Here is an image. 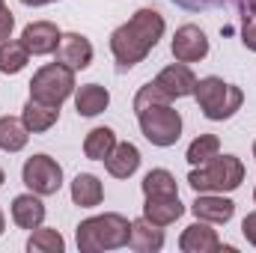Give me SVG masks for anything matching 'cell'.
<instances>
[{
	"instance_id": "obj_12",
	"label": "cell",
	"mask_w": 256,
	"mask_h": 253,
	"mask_svg": "<svg viewBox=\"0 0 256 253\" xmlns=\"http://www.w3.org/2000/svg\"><path fill=\"white\" fill-rule=\"evenodd\" d=\"M185 214V206L179 200V194H161V196H146L143 202V218L158 224V226H170Z\"/></svg>"
},
{
	"instance_id": "obj_13",
	"label": "cell",
	"mask_w": 256,
	"mask_h": 253,
	"mask_svg": "<svg viewBox=\"0 0 256 253\" xmlns=\"http://www.w3.org/2000/svg\"><path fill=\"white\" fill-rule=\"evenodd\" d=\"M220 248H224V244H220V238H218V232L212 230L208 220L191 224V226L182 232V238H179V250L182 253H218ZM224 250H226V248H224Z\"/></svg>"
},
{
	"instance_id": "obj_33",
	"label": "cell",
	"mask_w": 256,
	"mask_h": 253,
	"mask_svg": "<svg viewBox=\"0 0 256 253\" xmlns=\"http://www.w3.org/2000/svg\"><path fill=\"white\" fill-rule=\"evenodd\" d=\"M24 6H45V3H54V0H21Z\"/></svg>"
},
{
	"instance_id": "obj_29",
	"label": "cell",
	"mask_w": 256,
	"mask_h": 253,
	"mask_svg": "<svg viewBox=\"0 0 256 253\" xmlns=\"http://www.w3.org/2000/svg\"><path fill=\"white\" fill-rule=\"evenodd\" d=\"M12 27H15V15L9 12L6 3H0V42H6L12 36Z\"/></svg>"
},
{
	"instance_id": "obj_4",
	"label": "cell",
	"mask_w": 256,
	"mask_h": 253,
	"mask_svg": "<svg viewBox=\"0 0 256 253\" xmlns=\"http://www.w3.org/2000/svg\"><path fill=\"white\" fill-rule=\"evenodd\" d=\"M244 182V164L236 155H214L212 161L194 167L188 185L196 194H226Z\"/></svg>"
},
{
	"instance_id": "obj_27",
	"label": "cell",
	"mask_w": 256,
	"mask_h": 253,
	"mask_svg": "<svg viewBox=\"0 0 256 253\" xmlns=\"http://www.w3.org/2000/svg\"><path fill=\"white\" fill-rule=\"evenodd\" d=\"M152 104H170V98L155 86V80L143 84V86L137 90V96H134V110H137V114H140L143 108H152Z\"/></svg>"
},
{
	"instance_id": "obj_11",
	"label": "cell",
	"mask_w": 256,
	"mask_h": 253,
	"mask_svg": "<svg viewBox=\"0 0 256 253\" xmlns=\"http://www.w3.org/2000/svg\"><path fill=\"white\" fill-rule=\"evenodd\" d=\"M54 54H57V63H63L72 72H80V68H86L92 63V45L80 33H63Z\"/></svg>"
},
{
	"instance_id": "obj_26",
	"label": "cell",
	"mask_w": 256,
	"mask_h": 253,
	"mask_svg": "<svg viewBox=\"0 0 256 253\" xmlns=\"http://www.w3.org/2000/svg\"><path fill=\"white\" fill-rule=\"evenodd\" d=\"M218 152H220V140H218L214 134H200L191 146H188V155H185V158L191 161L194 167H200V164L212 161Z\"/></svg>"
},
{
	"instance_id": "obj_31",
	"label": "cell",
	"mask_w": 256,
	"mask_h": 253,
	"mask_svg": "<svg viewBox=\"0 0 256 253\" xmlns=\"http://www.w3.org/2000/svg\"><path fill=\"white\" fill-rule=\"evenodd\" d=\"M242 232H244V238L256 248V212H250V214L242 220Z\"/></svg>"
},
{
	"instance_id": "obj_34",
	"label": "cell",
	"mask_w": 256,
	"mask_h": 253,
	"mask_svg": "<svg viewBox=\"0 0 256 253\" xmlns=\"http://www.w3.org/2000/svg\"><path fill=\"white\" fill-rule=\"evenodd\" d=\"M3 230H6V218H3V212H0V236H3Z\"/></svg>"
},
{
	"instance_id": "obj_16",
	"label": "cell",
	"mask_w": 256,
	"mask_h": 253,
	"mask_svg": "<svg viewBox=\"0 0 256 253\" xmlns=\"http://www.w3.org/2000/svg\"><path fill=\"white\" fill-rule=\"evenodd\" d=\"M12 220H15V226H21V230H36V226H42V220H45V206H42V200H39V194H21V196H15L12 200Z\"/></svg>"
},
{
	"instance_id": "obj_10",
	"label": "cell",
	"mask_w": 256,
	"mask_h": 253,
	"mask_svg": "<svg viewBox=\"0 0 256 253\" xmlns=\"http://www.w3.org/2000/svg\"><path fill=\"white\" fill-rule=\"evenodd\" d=\"M60 36H63V33L57 30V24H51V21H33V24L24 27L21 42H24V48H27L33 57H45V54H54V51H57Z\"/></svg>"
},
{
	"instance_id": "obj_15",
	"label": "cell",
	"mask_w": 256,
	"mask_h": 253,
	"mask_svg": "<svg viewBox=\"0 0 256 253\" xmlns=\"http://www.w3.org/2000/svg\"><path fill=\"white\" fill-rule=\"evenodd\" d=\"M128 248L137 253H158L164 248V230L146 218L131 220V232H128Z\"/></svg>"
},
{
	"instance_id": "obj_22",
	"label": "cell",
	"mask_w": 256,
	"mask_h": 253,
	"mask_svg": "<svg viewBox=\"0 0 256 253\" xmlns=\"http://www.w3.org/2000/svg\"><path fill=\"white\" fill-rule=\"evenodd\" d=\"M114 146H116V134H114V128H92L86 137H84V155L90 158V161H104L110 152H114Z\"/></svg>"
},
{
	"instance_id": "obj_21",
	"label": "cell",
	"mask_w": 256,
	"mask_h": 253,
	"mask_svg": "<svg viewBox=\"0 0 256 253\" xmlns=\"http://www.w3.org/2000/svg\"><path fill=\"white\" fill-rule=\"evenodd\" d=\"M30 140V128L18 116H0V149L3 152H21Z\"/></svg>"
},
{
	"instance_id": "obj_3",
	"label": "cell",
	"mask_w": 256,
	"mask_h": 253,
	"mask_svg": "<svg viewBox=\"0 0 256 253\" xmlns=\"http://www.w3.org/2000/svg\"><path fill=\"white\" fill-rule=\"evenodd\" d=\"M194 98H196L202 116L212 120V122L230 120L244 104V92L238 86H232V84H224V78H218V74L200 78L196 86H194Z\"/></svg>"
},
{
	"instance_id": "obj_18",
	"label": "cell",
	"mask_w": 256,
	"mask_h": 253,
	"mask_svg": "<svg viewBox=\"0 0 256 253\" xmlns=\"http://www.w3.org/2000/svg\"><path fill=\"white\" fill-rule=\"evenodd\" d=\"M21 120H24V126L30 128L33 134H42V131H48V128L57 126L60 108H57V104H45V102H39V98H27Z\"/></svg>"
},
{
	"instance_id": "obj_28",
	"label": "cell",
	"mask_w": 256,
	"mask_h": 253,
	"mask_svg": "<svg viewBox=\"0 0 256 253\" xmlns=\"http://www.w3.org/2000/svg\"><path fill=\"white\" fill-rule=\"evenodd\" d=\"M176 6L188 9V12H202V9H214V6H230V3H242V0H173Z\"/></svg>"
},
{
	"instance_id": "obj_38",
	"label": "cell",
	"mask_w": 256,
	"mask_h": 253,
	"mask_svg": "<svg viewBox=\"0 0 256 253\" xmlns=\"http://www.w3.org/2000/svg\"><path fill=\"white\" fill-rule=\"evenodd\" d=\"M0 3H3V0H0Z\"/></svg>"
},
{
	"instance_id": "obj_9",
	"label": "cell",
	"mask_w": 256,
	"mask_h": 253,
	"mask_svg": "<svg viewBox=\"0 0 256 253\" xmlns=\"http://www.w3.org/2000/svg\"><path fill=\"white\" fill-rule=\"evenodd\" d=\"M155 86L173 102V98H185V96H194V86H196V78H194V72L188 68V63H176L167 66V68H161L158 72V78H155Z\"/></svg>"
},
{
	"instance_id": "obj_35",
	"label": "cell",
	"mask_w": 256,
	"mask_h": 253,
	"mask_svg": "<svg viewBox=\"0 0 256 253\" xmlns=\"http://www.w3.org/2000/svg\"><path fill=\"white\" fill-rule=\"evenodd\" d=\"M3 182H6V173H3V170H0V188H3Z\"/></svg>"
},
{
	"instance_id": "obj_30",
	"label": "cell",
	"mask_w": 256,
	"mask_h": 253,
	"mask_svg": "<svg viewBox=\"0 0 256 253\" xmlns=\"http://www.w3.org/2000/svg\"><path fill=\"white\" fill-rule=\"evenodd\" d=\"M242 42H244L248 51H256V15H250V18L244 21V27H242Z\"/></svg>"
},
{
	"instance_id": "obj_17",
	"label": "cell",
	"mask_w": 256,
	"mask_h": 253,
	"mask_svg": "<svg viewBox=\"0 0 256 253\" xmlns=\"http://www.w3.org/2000/svg\"><path fill=\"white\" fill-rule=\"evenodd\" d=\"M104 167H108V173H110L114 179H128V176H134L137 167H140V149H137L134 143H116L114 152L104 158Z\"/></svg>"
},
{
	"instance_id": "obj_37",
	"label": "cell",
	"mask_w": 256,
	"mask_h": 253,
	"mask_svg": "<svg viewBox=\"0 0 256 253\" xmlns=\"http://www.w3.org/2000/svg\"><path fill=\"white\" fill-rule=\"evenodd\" d=\"M254 202H256V188H254Z\"/></svg>"
},
{
	"instance_id": "obj_14",
	"label": "cell",
	"mask_w": 256,
	"mask_h": 253,
	"mask_svg": "<svg viewBox=\"0 0 256 253\" xmlns=\"http://www.w3.org/2000/svg\"><path fill=\"white\" fill-rule=\"evenodd\" d=\"M196 220H208V224H230L236 214V202L226 196H214V194H196L191 206Z\"/></svg>"
},
{
	"instance_id": "obj_5",
	"label": "cell",
	"mask_w": 256,
	"mask_h": 253,
	"mask_svg": "<svg viewBox=\"0 0 256 253\" xmlns=\"http://www.w3.org/2000/svg\"><path fill=\"white\" fill-rule=\"evenodd\" d=\"M137 122L143 137L152 143V146H176V140L182 137V116L179 110H173L170 104H152V108H143L137 114Z\"/></svg>"
},
{
	"instance_id": "obj_8",
	"label": "cell",
	"mask_w": 256,
	"mask_h": 253,
	"mask_svg": "<svg viewBox=\"0 0 256 253\" xmlns=\"http://www.w3.org/2000/svg\"><path fill=\"white\" fill-rule=\"evenodd\" d=\"M170 51H173V57L179 63H200L208 54V39L196 24H182L176 30V36H173Z\"/></svg>"
},
{
	"instance_id": "obj_20",
	"label": "cell",
	"mask_w": 256,
	"mask_h": 253,
	"mask_svg": "<svg viewBox=\"0 0 256 253\" xmlns=\"http://www.w3.org/2000/svg\"><path fill=\"white\" fill-rule=\"evenodd\" d=\"M104 200V188L92 173H78L72 182V202L80 208H96Z\"/></svg>"
},
{
	"instance_id": "obj_32",
	"label": "cell",
	"mask_w": 256,
	"mask_h": 253,
	"mask_svg": "<svg viewBox=\"0 0 256 253\" xmlns=\"http://www.w3.org/2000/svg\"><path fill=\"white\" fill-rule=\"evenodd\" d=\"M238 6H242V12H244V15H256V0H242Z\"/></svg>"
},
{
	"instance_id": "obj_6",
	"label": "cell",
	"mask_w": 256,
	"mask_h": 253,
	"mask_svg": "<svg viewBox=\"0 0 256 253\" xmlns=\"http://www.w3.org/2000/svg\"><path fill=\"white\" fill-rule=\"evenodd\" d=\"M74 92V72L66 68L63 63L42 66L33 80H30V98H39L45 104H63L66 98Z\"/></svg>"
},
{
	"instance_id": "obj_19",
	"label": "cell",
	"mask_w": 256,
	"mask_h": 253,
	"mask_svg": "<svg viewBox=\"0 0 256 253\" xmlns=\"http://www.w3.org/2000/svg\"><path fill=\"white\" fill-rule=\"evenodd\" d=\"M108 104H110V92L102 84H84L74 92V108L80 116H98L102 110H108Z\"/></svg>"
},
{
	"instance_id": "obj_2",
	"label": "cell",
	"mask_w": 256,
	"mask_h": 253,
	"mask_svg": "<svg viewBox=\"0 0 256 253\" xmlns=\"http://www.w3.org/2000/svg\"><path fill=\"white\" fill-rule=\"evenodd\" d=\"M128 232H131V220L116 214V212H104L96 218H86L78 224V248L84 253H98V250H116L128 244Z\"/></svg>"
},
{
	"instance_id": "obj_24",
	"label": "cell",
	"mask_w": 256,
	"mask_h": 253,
	"mask_svg": "<svg viewBox=\"0 0 256 253\" xmlns=\"http://www.w3.org/2000/svg\"><path fill=\"white\" fill-rule=\"evenodd\" d=\"M140 188L146 196H161V194H179V185H176V176L170 170H149L140 182Z\"/></svg>"
},
{
	"instance_id": "obj_23",
	"label": "cell",
	"mask_w": 256,
	"mask_h": 253,
	"mask_svg": "<svg viewBox=\"0 0 256 253\" xmlns=\"http://www.w3.org/2000/svg\"><path fill=\"white\" fill-rule=\"evenodd\" d=\"M30 63V51L24 48V42H0V72L3 74H18L24 66Z\"/></svg>"
},
{
	"instance_id": "obj_36",
	"label": "cell",
	"mask_w": 256,
	"mask_h": 253,
	"mask_svg": "<svg viewBox=\"0 0 256 253\" xmlns=\"http://www.w3.org/2000/svg\"><path fill=\"white\" fill-rule=\"evenodd\" d=\"M254 158H256V143H254Z\"/></svg>"
},
{
	"instance_id": "obj_25",
	"label": "cell",
	"mask_w": 256,
	"mask_h": 253,
	"mask_svg": "<svg viewBox=\"0 0 256 253\" xmlns=\"http://www.w3.org/2000/svg\"><path fill=\"white\" fill-rule=\"evenodd\" d=\"M66 242L57 230H48V226H36L33 236L27 238V250L30 253H63Z\"/></svg>"
},
{
	"instance_id": "obj_7",
	"label": "cell",
	"mask_w": 256,
	"mask_h": 253,
	"mask_svg": "<svg viewBox=\"0 0 256 253\" xmlns=\"http://www.w3.org/2000/svg\"><path fill=\"white\" fill-rule=\"evenodd\" d=\"M21 179H24V185L33 190V194L51 196V194H57L60 185H63V167L51 155H33V158L24 161Z\"/></svg>"
},
{
	"instance_id": "obj_1",
	"label": "cell",
	"mask_w": 256,
	"mask_h": 253,
	"mask_svg": "<svg viewBox=\"0 0 256 253\" xmlns=\"http://www.w3.org/2000/svg\"><path fill=\"white\" fill-rule=\"evenodd\" d=\"M164 27H167L164 24V15L158 9H137L122 27H116L110 33V51H114L116 68L126 72L131 66L143 63L146 54L164 36Z\"/></svg>"
}]
</instances>
